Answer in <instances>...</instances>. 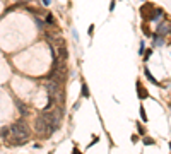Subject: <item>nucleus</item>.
I'll return each mask as SVG.
<instances>
[{
    "label": "nucleus",
    "instance_id": "11",
    "mask_svg": "<svg viewBox=\"0 0 171 154\" xmlns=\"http://www.w3.org/2000/svg\"><path fill=\"white\" fill-rule=\"evenodd\" d=\"M82 92H84V96H87V89H86V84L82 86Z\"/></svg>",
    "mask_w": 171,
    "mask_h": 154
},
{
    "label": "nucleus",
    "instance_id": "4",
    "mask_svg": "<svg viewBox=\"0 0 171 154\" xmlns=\"http://www.w3.org/2000/svg\"><path fill=\"white\" fill-rule=\"evenodd\" d=\"M34 128H36V132L40 133L41 137H50V135L55 132V128L50 125L46 120L41 117V115L36 118V122H34Z\"/></svg>",
    "mask_w": 171,
    "mask_h": 154
},
{
    "label": "nucleus",
    "instance_id": "10",
    "mask_svg": "<svg viewBox=\"0 0 171 154\" xmlns=\"http://www.w3.org/2000/svg\"><path fill=\"white\" fill-rule=\"evenodd\" d=\"M140 115H142V120H147V117H145V111H144V108H140Z\"/></svg>",
    "mask_w": 171,
    "mask_h": 154
},
{
    "label": "nucleus",
    "instance_id": "2",
    "mask_svg": "<svg viewBox=\"0 0 171 154\" xmlns=\"http://www.w3.org/2000/svg\"><path fill=\"white\" fill-rule=\"evenodd\" d=\"M62 115H63V111H62L60 106H57V108H46L45 111L41 113V117L46 120L55 130H57V128L60 127V123H62Z\"/></svg>",
    "mask_w": 171,
    "mask_h": 154
},
{
    "label": "nucleus",
    "instance_id": "1",
    "mask_svg": "<svg viewBox=\"0 0 171 154\" xmlns=\"http://www.w3.org/2000/svg\"><path fill=\"white\" fill-rule=\"evenodd\" d=\"M9 130H10V146H22V144H26L27 137H29V127H27L26 122H15L14 125L9 127Z\"/></svg>",
    "mask_w": 171,
    "mask_h": 154
},
{
    "label": "nucleus",
    "instance_id": "12",
    "mask_svg": "<svg viewBox=\"0 0 171 154\" xmlns=\"http://www.w3.org/2000/svg\"><path fill=\"white\" fill-rule=\"evenodd\" d=\"M74 154H81V153H79V151H77V149H74Z\"/></svg>",
    "mask_w": 171,
    "mask_h": 154
},
{
    "label": "nucleus",
    "instance_id": "6",
    "mask_svg": "<svg viewBox=\"0 0 171 154\" xmlns=\"http://www.w3.org/2000/svg\"><path fill=\"white\" fill-rule=\"evenodd\" d=\"M0 139L10 146V140L12 139H10V130H9V127H2V128H0Z\"/></svg>",
    "mask_w": 171,
    "mask_h": 154
},
{
    "label": "nucleus",
    "instance_id": "5",
    "mask_svg": "<svg viewBox=\"0 0 171 154\" xmlns=\"http://www.w3.org/2000/svg\"><path fill=\"white\" fill-rule=\"evenodd\" d=\"M57 60H60V62H65L68 58V51H67V48L63 46V45H60V46H57Z\"/></svg>",
    "mask_w": 171,
    "mask_h": 154
},
{
    "label": "nucleus",
    "instance_id": "8",
    "mask_svg": "<svg viewBox=\"0 0 171 154\" xmlns=\"http://www.w3.org/2000/svg\"><path fill=\"white\" fill-rule=\"evenodd\" d=\"M46 21H48V24H55V19H53V15L51 14L46 15Z\"/></svg>",
    "mask_w": 171,
    "mask_h": 154
},
{
    "label": "nucleus",
    "instance_id": "3",
    "mask_svg": "<svg viewBox=\"0 0 171 154\" xmlns=\"http://www.w3.org/2000/svg\"><path fill=\"white\" fill-rule=\"evenodd\" d=\"M46 91L55 101H58L60 105L63 103V89H62V82H58V81H55L53 79L51 82H48L46 84Z\"/></svg>",
    "mask_w": 171,
    "mask_h": 154
},
{
    "label": "nucleus",
    "instance_id": "13",
    "mask_svg": "<svg viewBox=\"0 0 171 154\" xmlns=\"http://www.w3.org/2000/svg\"><path fill=\"white\" fill-rule=\"evenodd\" d=\"M17 2H24V0H17Z\"/></svg>",
    "mask_w": 171,
    "mask_h": 154
},
{
    "label": "nucleus",
    "instance_id": "7",
    "mask_svg": "<svg viewBox=\"0 0 171 154\" xmlns=\"http://www.w3.org/2000/svg\"><path fill=\"white\" fill-rule=\"evenodd\" d=\"M170 33V22L166 21V22H161L159 24V28H157V34L159 36H166Z\"/></svg>",
    "mask_w": 171,
    "mask_h": 154
},
{
    "label": "nucleus",
    "instance_id": "9",
    "mask_svg": "<svg viewBox=\"0 0 171 154\" xmlns=\"http://www.w3.org/2000/svg\"><path fill=\"white\" fill-rule=\"evenodd\" d=\"M139 89H140V98H145V96H147V92L142 89V86H139Z\"/></svg>",
    "mask_w": 171,
    "mask_h": 154
}]
</instances>
